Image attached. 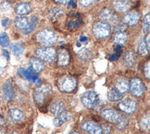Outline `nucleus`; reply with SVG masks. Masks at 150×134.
Instances as JSON below:
<instances>
[{
	"mask_svg": "<svg viewBox=\"0 0 150 134\" xmlns=\"http://www.w3.org/2000/svg\"><path fill=\"white\" fill-rule=\"evenodd\" d=\"M71 118V114L69 112H62L59 116H57L55 119L53 120V125L55 127H59L66 123L67 121H69Z\"/></svg>",
	"mask_w": 150,
	"mask_h": 134,
	"instance_id": "nucleus-17",
	"label": "nucleus"
},
{
	"mask_svg": "<svg viewBox=\"0 0 150 134\" xmlns=\"http://www.w3.org/2000/svg\"><path fill=\"white\" fill-rule=\"evenodd\" d=\"M70 1H71V0H55V2L59 3V4H67Z\"/></svg>",
	"mask_w": 150,
	"mask_h": 134,
	"instance_id": "nucleus-42",
	"label": "nucleus"
},
{
	"mask_svg": "<svg viewBox=\"0 0 150 134\" xmlns=\"http://www.w3.org/2000/svg\"><path fill=\"white\" fill-rule=\"evenodd\" d=\"M119 108L123 113L134 114L137 109V103L134 99H124L119 104Z\"/></svg>",
	"mask_w": 150,
	"mask_h": 134,
	"instance_id": "nucleus-8",
	"label": "nucleus"
},
{
	"mask_svg": "<svg viewBox=\"0 0 150 134\" xmlns=\"http://www.w3.org/2000/svg\"><path fill=\"white\" fill-rule=\"evenodd\" d=\"M49 94H51V87L47 84H44L37 88L34 92V100L37 104H43Z\"/></svg>",
	"mask_w": 150,
	"mask_h": 134,
	"instance_id": "nucleus-7",
	"label": "nucleus"
},
{
	"mask_svg": "<svg viewBox=\"0 0 150 134\" xmlns=\"http://www.w3.org/2000/svg\"><path fill=\"white\" fill-rule=\"evenodd\" d=\"M30 69L33 72H41L45 69V64L41 59L38 58H31L30 59Z\"/></svg>",
	"mask_w": 150,
	"mask_h": 134,
	"instance_id": "nucleus-18",
	"label": "nucleus"
},
{
	"mask_svg": "<svg viewBox=\"0 0 150 134\" xmlns=\"http://www.w3.org/2000/svg\"><path fill=\"white\" fill-rule=\"evenodd\" d=\"M71 134H80V133L77 132V131H74V132H72V133H71Z\"/></svg>",
	"mask_w": 150,
	"mask_h": 134,
	"instance_id": "nucleus-46",
	"label": "nucleus"
},
{
	"mask_svg": "<svg viewBox=\"0 0 150 134\" xmlns=\"http://www.w3.org/2000/svg\"><path fill=\"white\" fill-rule=\"evenodd\" d=\"M19 72L21 73V75L22 77H24L26 80H32V81H34L36 84H39L40 83V80L34 75V72L33 71H31L30 68L29 69H25V68H20L19 69Z\"/></svg>",
	"mask_w": 150,
	"mask_h": 134,
	"instance_id": "nucleus-19",
	"label": "nucleus"
},
{
	"mask_svg": "<svg viewBox=\"0 0 150 134\" xmlns=\"http://www.w3.org/2000/svg\"><path fill=\"white\" fill-rule=\"evenodd\" d=\"M5 71V68H2V67H0V75L1 74H3V72Z\"/></svg>",
	"mask_w": 150,
	"mask_h": 134,
	"instance_id": "nucleus-45",
	"label": "nucleus"
},
{
	"mask_svg": "<svg viewBox=\"0 0 150 134\" xmlns=\"http://www.w3.org/2000/svg\"><path fill=\"white\" fill-rule=\"evenodd\" d=\"M97 0H80V4L83 7H89V6L95 4Z\"/></svg>",
	"mask_w": 150,
	"mask_h": 134,
	"instance_id": "nucleus-38",
	"label": "nucleus"
},
{
	"mask_svg": "<svg viewBox=\"0 0 150 134\" xmlns=\"http://www.w3.org/2000/svg\"><path fill=\"white\" fill-rule=\"evenodd\" d=\"M35 54L41 60H44L45 62H52L56 58L57 51L53 47L47 46V47L37 48L35 50Z\"/></svg>",
	"mask_w": 150,
	"mask_h": 134,
	"instance_id": "nucleus-2",
	"label": "nucleus"
},
{
	"mask_svg": "<svg viewBox=\"0 0 150 134\" xmlns=\"http://www.w3.org/2000/svg\"><path fill=\"white\" fill-rule=\"evenodd\" d=\"M99 18L101 19L102 22L105 23H109V24H117L118 22V18L110 9L108 8H104L101 10L99 13Z\"/></svg>",
	"mask_w": 150,
	"mask_h": 134,
	"instance_id": "nucleus-9",
	"label": "nucleus"
},
{
	"mask_svg": "<svg viewBox=\"0 0 150 134\" xmlns=\"http://www.w3.org/2000/svg\"><path fill=\"white\" fill-rule=\"evenodd\" d=\"M101 116L104 119H106L111 123H116L120 115L112 108H105L101 111Z\"/></svg>",
	"mask_w": 150,
	"mask_h": 134,
	"instance_id": "nucleus-11",
	"label": "nucleus"
},
{
	"mask_svg": "<svg viewBox=\"0 0 150 134\" xmlns=\"http://www.w3.org/2000/svg\"><path fill=\"white\" fill-rule=\"evenodd\" d=\"M101 129H102V133H104V134H109L112 130L111 126L108 125V124H104L101 127Z\"/></svg>",
	"mask_w": 150,
	"mask_h": 134,
	"instance_id": "nucleus-39",
	"label": "nucleus"
},
{
	"mask_svg": "<svg viewBox=\"0 0 150 134\" xmlns=\"http://www.w3.org/2000/svg\"><path fill=\"white\" fill-rule=\"evenodd\" d=\"M136 61V55L132 50H128L125 52L123 56V63L126 67L131 68L134 65Z\"/></svg>",
	"mask_w": 150,
	"mask_h": 134,
	"instance_id": "nucleus-15",
	"label": "nucleus"
},
{
	"mask_svg": "<svg viewBox=\"0 0 150 134\" xmlns=\"http://www.w3.org/2000/svg\"><path fill=\"white\" fill-rule=\"evenodd\" d=\"M129 84H130L129 90H131L132 95H134L136 97H141L142 95H144L146 92V87L140 79L134 78L132 80H131V81H129Z\"/></svg>",
	"mask_w": 150,
	"mask_h": 134,
	"instance_id": "nucleus-5",
	"label": "nucleus"
},
{
	"mask_svg": "<svg viewBox=\"0 0 150 134\" xmlns=\"http://www.w3.org/2000/svg\"><path fill=\"white\" fill-rule=\"evenodd\" d=\"M82 129L89 134H102L101 127L94 121H84L82 124Z\"/></svg>",
	"mask_w": 150,
	"mask_h": 134,
	"instance_id": "nucleus-10",
	"label": "nucleus"
},
{
	"mask_svg": "<svg viewBox=\"0 0 150 134\" xmlns=\"http://www.w3.org/2000/svg\"><path fill=\"white\" fill-rule=\"evenodd\" d=\"M78 56L80 59H82L83 61H87V60H90L92 56H93V55H92V52L87 49V48H83L81 49L79 52H78Z\"/></svg>",
	"mask_w": 150,
	"mask_h": 134,
	"instance_id": "nucleus-28",
	"label": "nucleus"
},
{
	"mask_svg": "<svg viewBox=\"0 0 150 134\" xmlns=\"http://www.w3.org/2000/svg\"><path fill=\"white\" fill-rule=\"evenodd\" d=\"M9 24H10V20L5 19L2 20V26L3 27H8V26H9Z\"/></svg>",
	"mask_w": 150,
	"mask_h": 134,
	"instance_id": "nucleus-40",
	"label": "nucleus"
},
{
	"mask_svg": "<svg viewBox=\"0 0 150 134\" xmlns=\"http://www.w3.org/2000/svg\"><path fill=\"white\" fill-rule=\"evenodd\" d=\"M149 14H146L145 17V20H144V26H143V32H149Z\"/></svg>",
	"mask_w": 150,
	"mask_h": 134,
	"instance_id": "nucleus-36",
	"label": "nucleus"
},
{
	"mask_svg": "<svg viewBox=\"0 0 150 134\" xmlns=\"http://www.w3.org/2000/svg\"><path fill=\"white\" fill-rule=\"evenodd\" d=\"M131 7V4L126 1V0H118V1H115L113 3V8L115 11L120 13L126 12L127 10H129Z\"/></svg>",
	"mask_w": 150,
	"mask_h": 134,
	"instance_id": "nucleus-16",
	"label": "nucleus"
},
{
	"mask_svg": "<svg viewBox=\"0 0 150 134\" xmlns=\"http://www.w3.org/2000/svg\"><path fill=\"white\" fill-rule=\"evenodd\" d=\"M11 52L12 54L16 56H20L23 54L24 52V48L21 44H14L11 45Z\"/></svg>",
	"mask_w": 150,
	"mask_h": 134,
	"instance_id": "nucleus-31",
	"label": "nucleus"
},
{
	"mask_svg": "<svg viewBox=\"0 0 150 134\" xmlns=\"http://www.w3.org/2000/svg\"><path fill=\"white\" fill-rule=\"evenodd\" d=\"M64 110H65V104L61 101L55 102L50 106V112L52 115L59 116L62 112H64Z\"/></svg>",
	"mask_w": 150,
	"mask_h": 134,
	"instance_id": "nucleus-21",
	"label": "nucleus"
},
{
	"mask_svg": "<svg viewBox=\"0 0 150 134\" xmlns=\"http://www.w3.org/2000/svg\"><path fill=\"white\" fill-rule=\"evenodd\" d=\"M144 73H145V76L149 80L150 78V61L148 60L145 66H144Z\"/></svg>",
	"mask_w": 150,
	"mask_h": 134,
	"instance_id": "nucleus-37",
	"label": "nucleus"
},
{
	"mask_svg": "<svg viewBox=\"0 0 150 134\" xmlns=\"http://www.w3.org/2000/svg\"><path fill=\"white\" fill-rule=\"evenodd\" d=\"M81 41H82V42H87V38H86V37H81Z\"/></svg>",
	"mask_w": 150,
	"mask_h": 134,
	"instance_id": "nucleus-44",
	"label": "nucleus"
},
{
	"mask_svg": "<svg viewBox=\"0 0 150 134\" xmlns=\"http://www.w3.org/2000/svg\"><path fill=\"white\" fill-rule=\"evenodd\" d=\"M111 28L109 24L105 22H97L93 27V33L96 38L104 39L110 35Z\"/></svg>",
	"mask_w": 150,
	"mask_h": 134,
	"instance_id": "nucleus-3",
	"label": "nucleus"
},
{
	"mask_svg": "<svg viewBox=\"0 0 150 134\" xmlns=\"http://www.w3.org/2000/svg\"><path fill=\"white\" fill-rule=\"evenodd\" d=\"M81 101H82V104H83L84 107L92 109L96 106L97 102H98V96H97V94L96 92L87 91L82 95Z\"/></svg>",
	"mask_w": 150,
	"mask_h": 134,
	"instance_id": "nucleus-4",
	"label": "nucleus"
},
{
	"mask_svg": "<svg viewBox=\"0 0 150 134\" xmlns=\"http://www.w3.org/2000/svg\"><path fill=\"white\" fill-rule=\"evenodd\" d=\"M76 80L72 77L65 76L59 80V89L64 92H71L76 88Z\"/></svg>",
	"mask_w": 150,
	"mask_h": 134,
	"instance_id": "nucleus-6",
	"label": "nucleus"
},
{
	"mask_svg": "<svg viewBox=\"0 0 150 134\" xmlns=\"http://www.w3.org/2000/svg\"><path fill=\"white\" fill-rule=\"evenodd\" d=\"M8 115H9V118L13 121H21V120L23 119V116H24L23 112H22L21 110L19 108L10 109L9 112H8Z\"/></svg>",
	"mask_w": 150,
	"mask_h": 134,
	"instance_id": "nucleus-24",
	"label": "nucleus"
},
{
	"mask_svg": "<svg viewBox=\"0 0 150 134\" xmlns=\"http://www.w3.org/2000/svg\"><path fill=\"white\" fill-rule=\"evenodd\" d=\"M115 124H116L118 130H125L126 128H127V126H128V124H129V119H128V118H126L125 116L120 115L119 118H118L117 122Z\"/></svg>",
	"mask_w": 150,
	"mask_h": 134,
	"instance_id": "nucleus-27",
	"label": "nucleus"
},
{
	"mask_svg": "<svg viewBox=\"0 0 150 134\" xmlns=\"http://www.w3.org/2000/svg\"><path fill=\"white\" fill-rule=\"evenodd\" d=\"M140 127L143 130H147L149 128V116L148 115H145L140 120Z\"/></svg>",
	"mask_w": 150,
	"mask_h": 134,
	"instance_id": "nucleus-34",
	"label": "nucleus"
},
{
	"mask_svg": "<svg viewBox=\"0 0 150 134\" xmlns=\"http://www.w3.org/2000/svg\"><path fill=\"white\" fill-rule=\"evenodd\" d=\"M32 10L31 6L28 3H21L18 6H16L15 11L18 15H26L28 13H30Z\"/></svg>",
	"mask_w": 150,
	"mask_h": 134,
	"instance_id": "nucleus-22",
	"label": "nucleus"
},
{
	"mask_svg": "<svg viewBox=\"0 0 150 134\" xmlns=\"http://www.w3.org/2000/svg\"><path fill=\"white\" fill-rule=\"evenodd\" d=\"M70 63V55L66 50H60L57 55V66L64 67Z\"/></svg>",
	"mask_w": 150,
	"mask_h": 134,
	"instance_id": "nucleus-20",
	"label": "nucleus"
},
{
	"mask_svg": "<svg viewBox=\"0 0 150 134\" xmlns=\"http://www.w3.org/2000/svg\"><path fill=\"white\" fill-rule=\"evenodd\" d=\"M9 8H10V6H9L7 2H4V3L1 5V9H2V10H8Z\"/></svg>",
	"mask_w": 150,
	"mask_h": 134,
	"instance_id": "nucleus-41",
	"label": "nucleus"
},
{
	"mask_svg": "<svg viewBox=\"0 0 150 134\" xmlns=\"http://www.w3.org/2000/svg\"><path fill=\"white\" fill-rule=\"evenodd\" d=\"M0 45L2 47H7L9 45V39L5 32L0 33Z\"/></svg>",
	"mask_w": 150,
	"mask_h": 134,
	"instance_id": "nucleus-35",
	"label": "nucleus"
},
{
	"mask_svg": "<svg viewBox=\"0 0 150 134\" xmlns=\"http://www.w3.org/2000/svg\"><path fill=\"white\" fill-rule=\"evenodd\" d=\"M2 92H3V96L6 101L9 102L14 98V90L10 81H7V83L4 84Z\"/></svg>",
	"mask_w": 150,
	"mask_h": 134,
	"instance_id": "nucleus-14",
	"label": "nucleus"
},
{
	"mask_svg": "<svg viewBox=\"0 0 150 134\" xmlns=\"http://www.w3.org/2000/svg\"><path fill=\"white\" fill-rule=\"evenodd\" d=\"M140 20V14L136 12V11H131V12L127 13L123 19V22L127 25L134 26L136 25Z\"/></svg>",
	"mask_w": 150,
	"mask_h": 134,
	"instance_id": "nucleus-12",
	"label": "nucleus"
},
{
	"mask_svg": "<svg viewBox=\"0 0 150 134\" xmlns=\"http://www.w3.org/2000/svg\"><path fill=\"white\" fill-rule=\"evenodd\" d=\"M36 40L39 44L44 45H51L57 41V35L50 30H44L37 33Z\"/></svg>",
	"mask_w": 150,
	"mask_h": 134,
	"instance_id": "nucleus-1",
	"label": "nucleus"
},
{
	"mask_svg": "<svg viewBox=\"0 0 150 134\" xmlns=\"http://www.w3.org/2000/svg\"><path fill=\"white\" fill-rule=\"evenodd\" d=\"M3 56H6V58H7L8 60L9 59V55H8V51L4 50V51H3Z\"/></svg>",
	"mask_w": 150,
	"mask_h": 134,
	"instance_id": "nucleus-43",
	"label": "nucleus"
},
{
	"mask_svg": "<svg viewBox=\"0 0 150 134\" xmlns=\"http://www.w3.org/2000/svg\"><path fill=\"white\" fill-rule=\"evenodd\" d=\"M15 26L19 29V30H22L24 31L27 28V26L29 25V20L26 18V17H18V18L15 19Z\"/></svg>",
	"mask_w": 150,
	"mask_h": 134,
	"instance_id": "nucleus-25",
	"label": "nucleus"
},
{
	"mask_svg": "<svg viewBox=\"0 0 150 134\" xmlns=\"http://www.w3.org/2000/svg\"><path fill=\"white\" fill-rule=\"evenodd\" d=\"M123 99V94H120L116 89H111L108 92V100L110 102H118Z\"/></svg>",
	"mask_w": 150,
	"mask_h": 134,
	"instance_id": "nucleus-23",
	"label": "nucleus"
},
{
	"mask_svg": "<svg viewBox=\"0 0 150 134\" xmlns=\"http://www.w3.org/2000/svg\"><path fill=\"white\" fill-rule=\"evenodd\" d=\"M128 36L124 32H117L113 37V42L118 44H123L127 42Z\"/></svg>",
	"mask_w": 150,
	"mask_h": 134,
	"instance_id": "nucleus-26",
	"label": "nucleus"
},
{
	"mask_svg": "<svg viewBox=\"0 0 150 134\" xmlns=\"http://www.w3.org/2000/svg\"><path fill=\"white\" fill-rule=\"evenodd\" d=\"M138 52L141 56H146L149 53V47L146 45L145 39H141L138 44Z\"/></svg>",
	"mask_w": 150,
	"mask_h": 134,
	"instance_id": "nucleus-29",
	"label": "nucleus"
},
{
	"mask_svg": "<svg viewBox=\"0 0 150 134\" xmlns=\"http://www.w3.org/2000/svg\"><path fill=\"white\" fill-rule=\"evenodd\" d=\"M81 23H82V20H81L80 17H78V18H72L71 20L68 22V28L73 30V29L78 28L81 25Z\"/></svg>",
	"mask_w": 150,
	"mask_h": 134,
	"instance_id": "nucleus-33",
	"label": "nucleus"
},
{
	"mask_svg": "<svg viewBox=\"0 0 150 134\" xmlns=\"http://www.w3.org/2000/svg\"><path fill=\"white\" fill-rule=\"evenodd\" d=\"M9 134H19V133H17V132H11V133H9Z\"/></svg>",
	"mask_w": 150,
	"mask_h": 134,
	"instance_id": "nucleus-47",
	"label": "nucleus"
},
{
	"mask_svg": "<svg viewBox=\"0 0 150 134\" xmlns=\"http://www.w3.org/2000/svg\"><path fill=\"white\" fill-rule=\"evenodd\" d=\"M63 14V10L61 8H53L48 12V18L51 20H56Z\"/></svg>",
	"mask_w": 150,
	"mask_h": 134,
	"instance_id": "nucleus-30",
	"label": "nucleus"
},
{
	"mask_svg": "<svg viewBox=\"0 0 150 134\" xmlns=\"http://www.w3.org/2000/svg\"><path fill=\"white\" fill-rule=\"evenodd\" d=\"M115 87H116V90L119 91L120 94H125V92L129 91V80H126L125 78H119L116 80Z\"/></svg>",
	"mask_w": 150,
	"mask_h": 134,
	"instance_id": "nucleus-13",
	"label": "nucleus"
},
{
	"mask_svg": "<svg viewBox=\"0 0 150 134\" xmlns=\"http://www.w3.org/2000/svg\"><path fill=\"white\" fill-rule=\"evenodd\" d=\"M37 23H38L37 19H36V18H33L32 20H31V22H29V25L27 26V28L23 31L24 33L29 34V33L33 32L34 30H35V28H36V26H37Z\"/></svg>",
	"mask_w": 150,
	"mask_h": 134,
	"instance_id": "nucleus-32",
	"label": "nucleus"
}]
</instances>
